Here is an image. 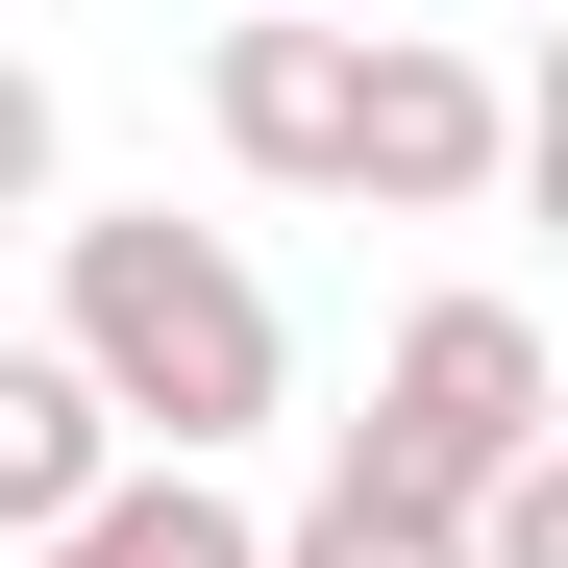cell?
<instances>
[{
  "label": "cell",
  "mask_w": 568,
  "mask_h": 568,
  "mask_svg": "<svg viewBox=\"0 0 568 568\" xmlns=\"http://www.w3.org/2000/svg\"><path fill=\"white\" fill-rule=\"evenodd\" d=\"M272 26H371V0H272Z\"/></svg>",
  "instance_id": "30bf717a"
},
{
  "label": "cell",
  "mask_w": 568,
  "mask_h": 568,
  "mask_svg": "<svg viewBox=\"0 0 568 568\" xmlns=\"http://www.w3.org/2000/svg\"><path fill=\"white\" fill-rule=\"evenodd\" d=\"M100 469H124V420H100V396H74V371H50V346H0V568H26V544H50L74 495H100Z\"/></svg>",
  "instance_id": "8992f818"
},
{
  "label": "cell",
  "mask_w": 568,
  "mask_h": 568,
  "mask_svg": "<svg viewBox=\"0 0 568 568\" xmlns=\"http://www.w3.org/2000/svg\"><path fill=\"white\" fill-rule=\"evenodd\" d=\"M568 445V371H544V322L519 297H420L396 346H371V420L322 445L346 495H420V519H469L495 469H544Z\"/></svg>",
  "instance_id": "7a4b0ae2"
},
{
  "label": "cell",
  "mask_w": 568,
  "mask_h": 568,
  "mask_svg": "<svg viewBox=\"0 0 568 568\" xmlns=\"http://www.w3.org/2000/svg\"><path fill=\"white\" fill-rule=\"evenodd\" d=\"M272 568H469V519H420V495H346V469H322V495L272 519Z\"/></svg>",
  "instance_id": "52a82bcc"
},
{
  "label": "cell",
  "mask_w": 568,
  "mask_h": 568,
  "mask_svg": "<svg viewBox=\"0 0 568 568\" xmlns=\"http://www.w3.org/2000/svg\"><path fill=\"white\" fill-rule=\"evenodd\" d=\"M346 74H371V26H223L199 50V124L272 173V199H346Z\"/></svg>",
  "instance_id": "277c9868"
},
{
  "label": "cell",
  "mask_w": 568,
  "mask_h": 568,
  "mask_svg": "<svg viewBox=\"0 0 568 568\" xmlns=\"http://www.w3.org/2000/svg\"><path fill=\"white\" fill-rule=\"evenodd\" d=\"M50 371L124 420V469H223L272 396H297V322H272V272L223 223L124 199V223H50Z\"/></svg>",
  "instance_id": "6da1fadb"
},
{
  "label": "cell",
  "mask_w": 568,
  "mask_h": 568,
  "mask_svg": "<svg viewBox=\"0 0 568 568\" xmlns=\"http://www.w3.org/2000/svg\"><path fill=\"white\" fill-rule=\"evenodd\" d=\"M495 149H519L495 74L420 50V26H371V74H346V199H371V223H469V199H495Z\"/></svg>",
  "instance_id": "3957f363"
},
{
  "label": "cell",
  "mask_w": 568,
  "mask_h": 568,
  "mask_svg": "<svg viewBox=\"0 0 568 568\" xmlns=\"http://www.w3.org/2000/svg\"><path fill=\"white\" fill-rule=\"evenodd\" d=\"M26 199H50V74L0 50V223H26Z\"/></svg>",
  "instance_id": "9c48e42d"
},
{
  "label": "cell",
  "mask_w": 568,
  "mask_h": 568,
  "mask_svg": "<svg viewBox=\"0 0 568 568\" xmlns=\"http://www.w3.org/2000/svg\"><path fill=\"white\" fill-rule=\"evenodd\" d=\"M26 568H272V519L223 495V469H100V495H74Z\"/></svg>",
  "instance_id": "5b68a950"
},
{
  "label": "cell",
  "mask_w": 568,
  "mask_h": 568,
  "mask_svg": "<svg viewBox=\"0 0 568 568\" xmlns=\"http://www.w3.org/2000/svg\"><path fill=\"white\" fill-rule=\"evenodd\" d=\"M469 568H568V445H544V469H495V495H469Z\"/></svg>",
  "instance_id": "ba28073f"
}]
</instances>
